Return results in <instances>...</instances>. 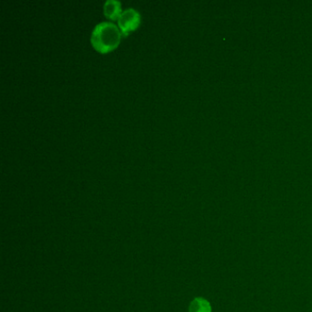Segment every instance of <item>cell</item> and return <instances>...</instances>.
<instances>
[{
    "mask_svg": "<svg viewBox=\"0 0 312 312\" xmlns=\"http://www.w3.org/2000/svg\"><path fill=\"white\" fill-rule=\"evenodd\" d=\"M141 23V15L134 8H128L123 10L117 20V26L121 30L123 36H127L132 31H135Z\"/></svg>",
    "mask_w": 312,
    "mask_h": 312,
    "instance_id": "cell-2",
    "label": "cell"
},
{
    "mask_svg": "<svg viewBox=\"0 0 312 312\" xmlns=\"http://www.w3.org/2000/svg\"><path fill=\"white\" fill-rule=\"evenodd\" d=\"M122 36V32L117 24L110 21H102L93 28L91 43L98 53L108 54L118 47Z\"/></svg>",
    "mask_w": 312,
    "mask_h": 312,
    "instance_id": "cell-1",
    "label": "cell"
},
{
    "mask_svg": "<svg viewBox=\"0 0 312 312\" xmlns=\"http://www.w3.org/2000/svg\"><path fill=\"white\" fill-rule=\"evenodd\" d=\"M189 312H212L211 303L203 298H195L189 306Z\"/></svg>",
    "mask_w": 312,
    "mask_h": 312,
    "instance_id": "cell-4",
    "label": "cell"
},
{
    "mask_svg": "<svg viewBox=\"0 0 312 312\" xmlns=\"http://www.w3.org/2000/svg\"><path fill=\"white\" fill-rule=\"evenodd\" d=\"M103 14L111 20H117L122 13L121 2L118 0H107L103 3Z\"/></svg>",
    "mask_w": 312,
    "mask_h": 312,
    "instance_id": "cell-3",
    "label": "cell"
}]
</instances>
